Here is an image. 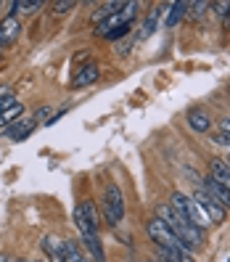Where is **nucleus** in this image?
Here are the masks:
<instances>
[{"label": "nucleus", "instance_id": "obj_30", "mask_svg": "<svg viewBox=\"0 0 230 262\" xmlns=\"http://www.w3.org/2000/svg\"><path fill=\"white\" fill-rule=\"evenodd\" d=\"M0 262H11V259H8V254H3V252H0Z\"/></svg>", "mask_w": 230, "mask_h": 262}, {"label": "nucleus", "instance_id": "obj_4", "mask_svg": "<svg viewBox=\"0 0 230 262\" xmlns=\"http://www.w3.org/2000/svg\"><path fill=\"white\" fill-rule=\"evenodd\" d=\"M101 209H103V217L109 223V228H119L122 220H125V196H122V188L117 183H109L103 191V202H101Z\"/></svg>", "mask_w": 230, "mask_h": 262}, {"label": "nucleus", "instance_id": "obj_35", "mask_svg": "<svg viewBox=\"0 0 230 262\" xmlns=\"http://www.w3.org/2000/svg\"><path fill=\"white\" fill-rule=\"evenodd\" d=\"M0 6H3V3H0Z\"/></svg>", "mask_w": 230, "mask_h": 262}, {"label": "nucleus", "instance_id": "obj_5", "mask_svg": "<svg viewBox=\"0 0 230 262\" xmlns=\"http://www.w3.org/2000/svg\"><path fill=\"white\" fill-rule=\"evenodd\" d=\"M170 207H172L186 223H191V225H196V228H201V230L212 225V223L206 220V214L198 209V204L193 202V199L186 196V193H180V191H175V193L170 196Z\"/></svg>", "mask_w": 230, "mask_h": 262}, {"label": "nucleus", "instance_id": "obj_24", "mask_svg": "<svg viewBox=\"0 0 230 262\" xmlns=\"http://www.w3.org/2000/svg\"><path fill=\"white\" fill-rule=\"evenodd\" d=\"M212 11L214 13H217V16H227V13H230V0H222V3H212Z\"/></svg>", "mask_w": 230, "mask_h": 262}, {"label": "nucleus", "instance_id": "obj_10", "mask_svg": "<svg viewBox=\"0 0 230 262\" xmlns=\"http://www.w3.org/2000/svg\"><path fill=\"white\" fill-rule=\"evenodd\" d=\"M0 32H3V40H6V45L8 42H13L19 35H21V21H19V16H3L0 19Z\"/></svg>", "mask_w": 230, "mask_h": 262}, {"label": "nucleus", "instance_id": "obj_16", "mask_svg": "<svg viewBox=\"0 0 230 262\" xmlns=\"http://www.w3.org/2000/svg\"><path fill=\"white\" fill-rule=\"evenodd\" d=\"M77 212L85 217V223L93 228V230H98L101 228V217H98V212H96V207H93V202H82L80 207H77Z\"/></svg>", "mask_w": 230, "mask_h": 262}, {"label": "nucleus", "instance_id": "obj_7", "mask_svg": "<svg viewBox=\"0 0 230 262\" xmlns=\"http://www.w3.org/2000/svg\"><path fill=\"white\" fill-rule=\"evenodd\" d=\"M201 191H204L206 196H212L220 207L230 209V188H225L222 183H217L214 178H201Z\"/></svg>", "mask_w": 230, "mask_h": 262}, {"label": "nucleus", "instance_id": "obj_14", "mask_svg": "<svg viewBox=\"0 0 230 262\" xmlns=\"http://www.w3.org/2000/svg\"><path fill=\"white\" fill-rule=\"evenodd\" d=\"M61 249H64V259L66 262H87V254L82 252V246L77 241L64 238V241H61Z\"/></svg>", "mask_w": 230, "mask_h": 262}, {"label": "nucleus", "instance_id": "obj_3", "mask_svg": "<svg viewBox=\"0 0 230 262\" xmlns=\"http://www.w3.org/2000/svg\"><path fill=\"white\" fill-rule=\"evenodd\" d=\"M137 8H141V3H135V0L125 3V8H122L119 13H114V16H109L106 21H101L96 27V35L103 37V40H114V42L127 37L132 32V21L137 16Z\"/></svg>", "mask_w": 230, "mask_h": 262}, {"label": "nucleus", "instance_id": "obj_18", "mask_svg": "<svg viewBox=\"0 0 230 262\" xmlns=\"http://www.w3.org/2000/svg\"><path fill=\"white\" fill-rule=\"evenodd\" d=\"M21 114H24V106H21V103L11 106V109H6V112H0V133H3L6 127H11V125H13V122H16Z\"/></svg>", "mask_w": 230, "mask_h": 262}, {"label": "nucleus", "instance_id": "obj_31", "mask_svg": "<svg viewBox=\"0 0 230 262\" xmlns=\"http://www.w3.org/2000/svg\"><path fill=\"white\" fill-rule=\"evenodd\" d=\"M3 45H6V40H3V32H0V51H3Z\"/></svg>", "mask_w": 230, "mask_h": 262}, {"label": "nucleus", "instance_id": "obj_26", "mask_svg": "<svg viewBox=\"0 0 230 262\" xmlns=\"http://www.w3.org/2000/svg\"><path fill=\"white\" fill-rule=\"evenodd\" d=\"M220 127H222V135L230 138V117H222V119H220Z\"/></svg>", "mask_w": 230, "mask_h": 262}, {"label": "nucleus", "instance_id": "obj_28", "mask_svg": "<svg viewBox=\"0 0 230 262\" xmlns=\"http://www.w3.org/2000/svg\"><path fill=\"white\" fill-rule=\"evenodd\" d=\"M66 112H69V109H61V112H56L53 117H48V122H45V125H53V122H58V119H61V117H64Z\"/></svg>", "mask_w": 230, "mask_h": 262}, {"label": "nucleus", "instance_id": "obj_23", "mask_svg": "<svg viewBox=\"0 0 230 262\" xmlns=\"http://www.w3.org/2000/svg\"><path fill=\"white\" fill-rule=\"evenodd\" d=\"M206 8H212V3H191V6H188V11H191V16H193V19L204 16V11H206Z\"/></svg>", "mask_w": 230, "mask_h": 262}, {"label": "nucleus", "instance_id": "obj_22", "mask_svg": "<svg viewBox=\"0 0 230 262\" xmlns=\"http://www.w3.org/2000/svg\"><path fill=\"white\" fill-rule=\"evenodd\" d=\"M132 42H135V37H132V35L117 40V53H119V56H127V53H130V48H132Z\"/></svg>", "mask_w": 230, "mask_h": 262}, {"label": "nucleus", "instance_id": "obj_9", "mask_svg": "<svg viewBox=\"0 0 230 262\" xmlns=\"http://www.w3.org/2000/svg\"><path fill=\"white\" fill-rule=\"evenodd\" d=\"M35 127H37V119H35V117H24V119H16L11 127H6L3 135L11 138V141H24V138L32 135Z\"/></svg>", "mask_w": 230, "mask_h": 262}, {"label": "nucleus", "instance_id": "obj_8", "mask_svg": "<svg viewBox=\"0 0 230 262\" xmlns=\"http://www.w3.org/2000/svg\"><path fill=\"white\" fill-rule=\"evenodd\" d=\"M98 77H101V67L96 64V61H87L85 67H80V69H77V77L72 80V88H74V90L90 88L93 82H98Z\"/></svg>", "mask_w": 230, "mask_h": 262}, {"label": "nucleus", "instance_id": "obj_11", "mask_svg": "<svg viewBox=\"0 0 230 262\" xmlns=\"http://www.w3.org/2000/svg\"><path fill=\"white\" fill-rule=\"evenodd\" d=\"M209 178H214L225 188H230V164L225 159H212L209 162Z\"/></svg>", "mask_w": 230, "mask_h": 262}, {"label": "nucleus", "instance_id": "obj_20", "mask_svg": "<svg viewBox=\"0 0 230 262\" xmlns=\"http://www.w3.org/2000/svg\"><path fill=\"white\" fill-rule=\"evenodd\" d=\"M16 96H13V90L11 88H0V112H6L11 109V106H16Z\"/></svg>", "mask_w": 230, "mask_h": 262}, {"label": "nucleus", "instance_id": "obj_2", "mask_svg": "<svg viewBox=\"0 0 230 262\" xmlns=\"http://www.w3.org/2000/svg\"><path fill=\"white\" fill-rule=\"evenodd\" d=\"M146 233H148V238H151L153 244L159 246V249H164L167 254H172L177 262H196L193 254L186 249V244H182L159 217H151V220L146 223Z\"/></svg>", "mask_w": 230, "mask_h": 262}, {"label": "nucleus", "instance_id": "obj_1", "mask_svg": "<svg viewBox=\"0 0 230 262\" xmlns=\"http://www.w3.org/2000/svg\"><path fill=\"white\" fill-rule=\"evenodd\" d=\"M156 217H159L167 228H170L182 244H186V249H188V252L201 249V246H204V238H206V236H204V230H201V228H196V225H191V223H186V220H182L170 204H159V207H156Z\"/></svg>", "mask_w": 230, "mask_h": 262}, {"label": "nucleus", "instance_id": "obj_27", "mask_svg": "<svg viewBox=\"0 0 230 262\" xmlns=\"http://www.w3.org/2000/svg\"><path fill=\"white\" fill-rule=\"evenodd\" d=\"M156 262H177V259H175L172 254H167L164 249H159V259H156Z\"/></svg>", "mask_w": 230, "mask_h": 262}, {"label": "nucleus", "instance_id": "obj_33", "mask_svg": "<svg viewBox=\"0 0 230 262\" xmlns=\"http://www.w3.org/2000/svg\"><path fill=\"white\" fill-rule=\"evenodd\" d=\"M87 262H96V259H90V257H87Z\"/></svg>", "mask_w": 230, "mask_h": 262}, {"label": "nucleus", "instance_id": "obj_32", "mask_svg": "<svg viewBox=\"0 0 230 262\" xmlns=\"http://www.w3.org/2000/svg\"><path fill=\"white\" fill-rule=\"evenodd\" d=\"M11 262H24V259H11Z\"/></svg>", "mask_w": 230, "mask_h": 262}, {"label": "nucleus", "instance_id": "obj_29", "mask_svg": "<svg viewBox=\"0 0 230 262\" xmlns=\"http://www.w3.org/2000/svg\"><path fill=\"white\" fill-rule=\"evenodd\" d=\"M48 114H51V109H48V106H42V109H37V112H35V119L40 122L42 117H48Z\"/></svg>", "mask_w": 230, "mask_h": 262}, {"label": "nucleus", "instance_id": "obj_13", "mask_svg": "<svg viewBox=\"0 0 230 262\" xmlns=\"http://www.w3.org/2000/svg\"><path fill=\"white\" fill-rule=\"evenodd\" d=\"M45 3L42 0H13L11 3V16H29V13H37Z\"/></svg>", "mask_w": 230, "mask_h": 262}, {"label": "nucleus", "instance_id": "obj_12", "mask_svg": "<svg viewBox=\"0 0 230 262\" xmlns=\"http://www.w3.org/2000/svg\"><path fill=\"white\" fill-rule=\"evenodd\" d=\"M188 125H191V130H196V133H206V130L212 127V117H209L206 109H191V112H188Z\"/></svg>", "mask_w": 230, "mask_h": 262}, {"label": "nucleus", "instance_id": "obj_15", "mask_svg": "<svg viewBox=\"0 0 230 262\" xmlns=\"http://www.w3.org/2000/svg\"><path fill=\"white\" fill-rule=\"evenodd\" d=\"M122 8H125V3H119V0H111V3L98 6V11L93 13V27H98L101 21H106L109 16H114V13H119Z\"/></svg>", "mask_w": 230, "mask_h": 262}, {"label": "nucleus", "instance_id": "obj_34", "mask_svg": "<svg viewBox=\"0 0 230 262\" xmlns=\"http://www.w3.org/2000/svg\"><path fill=\"white\" fill-rule=\"evenodd\" d=\"M37 262H48V259H37Z\"/></svg>", "mask_w": 230, "mask_h": 262}, {"label": "nucleus", "instance_id": "obj_21", "mask_svg": "<svg viewBox=\"0 0 230 262\" xmlns=\"http://www.w3.org/2000/svg\"><path fill=\"white\" fill-rule=\"evenodd\" d=\"M74 6H77L74 0H56V3H53V13H56V16H64V13H69Z\"/></svg>", "mask_w": 230, "mask_h": 262}, {"label": "nucleus", "instance_id": "obj_17", "mask_svg": "<svg viewBox=\"0 0 230 262\" xmlns=\"http://www.w3.org/2000/svg\"><path fill=\"white\" fill-rule=\"evenodd\" d=\"M188 6H191V3H182V0H180V3H172V6H170V11H167L164 24H167V27H175V24H177V21L188 13Z\"/></svg>", "mask_w": 230, "mask_h": 262}, {"label": "nucleus", "instance_id": "obj_19", "mask_svg": "<svg viewBox=\"0 0 230 262\" xmlns=\"http://www.w3.org/2000/svg\"><path fill=\"white\" fill-rule=\"evenodd\" d=\"M162 11H164V8H153V11L148 13V19H146L143 27H141V40H146V37H151L153 32H156V21H159V16H162Z\"/></svg>", "mask_w": 230, "mask_h": 262}, {"label": "nucleus", "instance_id": "obj_25", "mask_svg": "<svg viewBox=\"0 0 230 262\" xmlns=\"http://www.w3.org/2000/svg\"><path fill=\"white\" fill-rule=\"evenodd\" d=\"M214 143H217V146H227V148H230V138L220 133V135H214Z\"/></svg>", "mask_w": 230, "mask_h": 262}, {"label": "nucleus", "instance_id": "obj_6", "mask_svg": "<svg viewBox=\"0 0 230 262\" xmlns=\"http://www.w3.org/2000/svg\"><path fill=\"white\" fill-rule=\"evenodd\" d=\"M191 199L198 204V209H201V212L206 214V220H209L212 225H220V223H225V217H227V209H225V207H220V204L214 202L212 196H206L201 188H198Z\"/></svg>", "mask_w": 230, "mask_h": 262}]
</instances>
